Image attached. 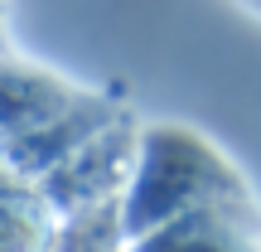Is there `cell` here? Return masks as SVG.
Masks as SVG:
<instances>
[{
	"instance_id": "1",
	"label": "cell",
	"mask_w": 261,
	"mask_h": 252,
	"mask_svg": "<svg viewBox=\"0 0 261 252\" xmlns=\"http://www.w3.org/2000/svg\"><path fill=\"white\" fill-rule=\"evenodd\" d=\"M213 204H252L237 165L194 126L155 122L136 141V170L116 199L126 247Z\"/></svg>"
},
{
	"instance_id": "2",
	"label": "cell",
	"mask_w": 261,
	"mask_h": 252,
	"mask_svg": "<svg viewBox=\"0 0 261 252\" xmlns=\"http://www.w3.org/2000/svg\"><path fill=\"white\" fill-rule=\"evenodd\" d=\"M83 97H87L83 87L58 78L54 68L0 58V150L39 136L58 117H68Z\"/></svg>"
},
{
	"instance_id": "3",
	"label": "cell",
	"mask_w": 261,
	"mask_h": 252,
	"mask_svg": "<svg viewBox=\"0 0 261 252\" xmlns=\"http://www.w3.org/2000/svg\"><path fill=\"white\" fill-rule=\"evenodd\" d=\"M256 243H261L256 204H213L130 243L126 252H261Z\"/></svg>"
},
{
	"instance_id": "4",
	"label": "cell",
	"mask_w": 261,
	"mask_h": 252,
	"mask_svg": "<svg viewBox=\"0 0 261 252\" xmlns=\"http://www.w3.org/2000/svg\"><path fill=\"white\" fill-rule=\"evenodd\" d=\"M63 218L48 209L34 185L0 194V252H54Z\"/></svg>"
},
{
	"instance_id": "5",
	"label": "cell",
	"mask_w": 261,
	"mask_h": 252,
	"mask_svg": "<svg viewBox=\"0 0 261 252\" xmlns=\"http://www.w3.org/2000/svg\"><path fill=\"white\" fill-rule=\"evenodd\" d=\"M24 185V179L15 175V170H10V160H5V150H0V194H10V189H19Z\"/></svg>"
},
{
	"instance_id": "6",
	"label": "cell",
	"mask_w": 261,
	"mask_h": 252,
	"mask_svg": "<svg viewBox=\"0 0 261 252\" xmlns=\"http://www.w3.org/2000/svg\"><path fill=\"white\" fill-rule=\"evenodd\" d=\"M242 5H247V10H256V15H261V0H242Z\"/></svg>"
}]
</instances>
